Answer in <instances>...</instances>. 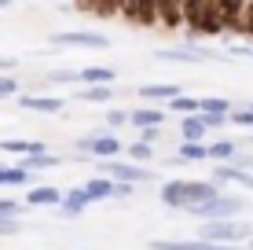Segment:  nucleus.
I'll use <instances>...</instances> for the list:
<instances>
[{"label":"nucleus","instance_id":"nucleus-7","mask_svg":"<svg viewBox=\"0 0 253 250\" xmlns=\"http://www.w3.org/2000/svg\"><path fill=\"white\" fill-rule=\"evenodd\" d=\"M121 148H125V144H121L118 136H81V140H77V151H81V154H92V158H99V162L118 158Z\"/></svg>","mask_w":253,"mask_h":250},{"label":"nucleus","instance_id":"nucleus-43","mask_svg":"<svg viewBox=\"0 0 253 250\" xmlns=\"http://www.w3.org/2000/svg\"><path fill=\"white\" fill-rule=\"evenodd\" d=\"M246 250H253V243H250V247H246Z\"/></svg>","mask_w":253,"mask_h":250},{"label":"nucleus","instance_id":"nucleus-10","mask_svg":"<svg viewBox=\"0 0 253 250\" xmlns=\"http://www.w3.org/2000/svg\"><path fill=\"white\" fill-rule=\"evenodd\" d=\"M154 26L180 30L184 26V0H154Z\"/></svg>","mask_w":253,"mask_h":250},{"label":"nucleus","instance_id":"nucleus-36","mask_svg":"<svg viewBox=\"0 0 253 250\" xmlns=\"http://www.w3.org/2000/svg\"><path fill=\"white\" fill-rule=\"evenodd\" d=\"M48 81H55V85H74V81H77V70H51Z\"/></svg>","mask_w":253,"mask_h":250},{"label":"nucleus","instance_id":"nucleus-16","mask_svg":"<svg viewBox=\"0 0 253 250\" xmlns=\"http://www.w3.org/2000/svg\"><path fill=\"white\" fill-rule=\"evenodd\" d=\"M59 199H63V192L51 188V184L30 188V195H26V202H30V206H59Z\"/></svg>","mask_w":253,"mask_h":250},{"label":"nucleus","instance_id":"nucleus-42","mask_svg":"<svg viewBox=\"0 0 253 250\" xmlns=\"http://www.w3.org/2000/svg\"><path fill=\"white\" fill-rule=\"evenodd\" d=\"M246 110H250V114H253V103H250V107H246Z\"/></svg>","mask_w":253,"mask_h":250},{"label":"nucleus","instance_id":"nucleus-38","mask_svg":"<svg viewBox=\"0 0 253 250\" xmlns=\"http://www.w3.org/2000/svg\"><path fill=\"white\" fill-rule=\"evenodd\" d=\"M19 228H22L19 217H0V236H15Z\"/></svg>","mask_w":253,"mask_h":250},{"label":"nucleus","instance_id":"nucleus-3","mask_svg":"<svg viewBox=\"0 0 253 250\" xmlns=\"http://www.w3.org/2000/svg\"><path fill=\"white\" fill-rule=\"evenodd\" d=\"M184 26L195 37H216V33H220L209 0H184Z\"/></svg>","mask_w":253,"mask_h":250},{"label":"nucleus","instance_id":"nucleus-29","mask_svg":"<svg viewBox=\"0 0 253 250\" xmlns=\"http://www.w3.org/2000/svg\"><path fill=\"white\" fill-rule=\"evenodd\" d=\"M162 59H169V63H202V55H198V51H184V48L162 51Z\"/></svg>","mask_w":253,"mask_h":250},{"label":"nucleus","instance_id":"nucleus-37","mask_svg":"<svg viewBox=\"0 0 253 250\" xmlns=\"http://www.w3.org/2000/svg\"><path fill=\"white\" fill-rule=\"evenodd\" d=\"M107 125H110V129H121V125H128V110H118V107H114V110L107 114Z\"/></svg>","mask_w":253,"mask_h":250},{"label":"nucleus","instance_id":"nucleus-34","mask_svg":"<svg viewBox=\"0 0 253 250\" xmlns=\"http://www.w3.org/2000/svg\"><path fill=\"white\" fill-rule=\"evenodd\" d=\"M15 92H19V81H15L11 74H0V100L15 96Z\"/></svg>","mask_w":253,"mask_h":250},{"label":"nucleus","instance_id":"nucleus-12","mask_svg":"<svg viewBox=\"0 0 253 250\" xmlns=\"http://www.w3.org/2000/svg\"><path fill=\"white\" fill-rule=\"evenodd\" d=\"M19 107L37 110V114H59V110H63V100L59 96H19Z\"/></svg>","mask_w":253,"mask_h":250},{"label":"nucleus","instance_id":"nucleus-44","mask_svg":"<svg viewBox=\"0 0 253 250\" xmlns=\"http://www.w3.org/2000/svg\"><path fill=\"white\" fill-rule=\"evenodd\" d=\"M250 55H253V51H250Z\"/></svg>","mask_w":253,"mask_h":250},{"label":"nucleus","instance_id":"nucleus-2","mask_svg":"<svg viewBox=\"0 0 253 250\" xmlns=\"http://www.w3.org/2000/svg\"><path fill=\"white\" fill-rule=\"evenodd\" d=\"M242 202L239 195H216L209 202H198V206H187V213H195L198 221H239L242 213Z\"/></svg>","mask_w":253,"mask_h":250},{"label":"nucleus","instance_id":"nucleus-39","mask_svg":"<svg viewBox=\"0 0 253 250\" xmlns=\"http://www.w3.org/2000/svg\"><path fill=\"white\" fill-rule=\"evenodd\" d=\"M158 136H162V129H139V140H136V144H147V148H154V144H158Z\"/></svg>","mask_w":253,"mask_h":250},{"label":"nucleus","instance_id":"nucleus-19","mask_svg":"<svg viewBox=\"0 0 253 250\" xmlns=\"http://www.w3.org/2000/svg\"><path fill=\"white\" fill-rule=\"evenodd\" d=\"M77 81H84V89L88 85H110L114 81V70L110 66H84V70H77Z\"/></svg>","mask_w":253,"mask_h":250},{"label":"nucleus","instance_id":"nucleus-1","mask_svg":"<svg viewBox=\"0 0 253 250\" xmlns=\"http://www.w3.org/2000/svg\"><path fill=\"white\" fill-rule=\"evenodd\" d=\"M253 225H242V221H202L198 228V239L213 247H239L242 239H250Z\"/></svg>","mask_w":253,"mask_h":250},{"label":"nucleus","instance_id":"nucleus-25","mask_svg":"<svg viewBox=\"0 0 253 250\" xmlns=\"http://www.w3.org/2000/svg\"><path fill=\"white\" fill-rule=\"evenodd\" d=\"M206 158V144H180V151L172 154V162H202Z\"/></svg>","mask_w":253,"mask_h":250},{"label":"nucleus","instance_id":"nucleus-22","mask_svg":"<svg viewBox=\"0 0 253 250\" xmlns=\"http://www.w3.org/2000/svg\"><path fill=\"white\" fill-rule=\"evenodd\" d=\"M213 180H216V184H224V180H235V184H242V188H250V192H253V173H242V169H231V166H216L213 169Z\"/></svg>","mask_w":253,"mask_h":250},{"label":"nucleus","instance_id":"nucleus-33","mask_svg":"<svg viewBox=\"0 0 253 250\" xmlns=\"http://www.w3.org/2000/svg\"><path fill=\"white\" fill-rule=\"evenodd\" d=\"M231 169H242V173H250L253 169V154H246V151H235V158L228 162Z\"/></svg>","mask_w":253,"mask_h":250},{"label":"nucleus","instance_id":"nucleus-35","mask_svg":"<svg viewBox=\"0 0 253 250\" xmlns=\"http://www.w3.org/2000/svg\"><path fill=\"white\" fill-rule=\"evenodd\" d=\"M19 213H22L19 199H0V217H19Z\"/></svg>","mask_w":253,"mask_h":250},{"label":"nucleus","instance_id":"nucleus-40","mask_svg":"<svg viewBox=\"0 0 253 250\" xmlns=\"http://www.w3.org/2000/svg\"><path fill=\"white\" fill-rule=\"evenodd\" d=\"M132 195H136L132 184H114L110 188V199H132Z\"/></svg>","mask_w":253,"mask_h":250},{"label":"nucleus","instance_id":"nucleus-11","mask_svg":"<svg viewBox=\"0 0 253 250\" xmlns=\"http://www.w3.org/2000/svg\"><path fill=\"white\" fill-rule=\"evenodd\" d=\"M162 122H165V110H158V107L128 110V125H136V129H162Z\"/></svg>","mask_w":253,"mask_h":250},{"label":"nucleus","instance_id":"nucleus-4","mask_svg":"<svg viewBox=\"0 0 253 250\" xmlns=\"http://www.w3.org/2000/svg\"><path fill=\"white\" fill-rule=\"evenodd\" d=\"M99 177H107L110 184H143V180H154V173L147 166H132V162H121V158H110V162H99Z\"/></svg>","mask_w":253,"mask_h":250},{"label":"nucleus","instance_id":"nucleus-8","mask_svg":"<svg viewBox=\"0 0 253 250\" xmlns=\"http://www.w3.org/2000/svg\"><path fill=\"white\" fill-rule=\"evenodd\" d=\"M220 33H242V0H209Z\"/></svg>","mask_w":253,"mask_h":250},{"label":"nucleus","instance_id":"nucleus-26","mask_svg":"<svg viewBox=\"0 0 253 250\" xmlns=\"http://www.w3.org/2000/svg\"><path fill=\"white\" fill-rule=\"evenodd\" d=\"M169 110H172V114L191 118V114H198V100H195V96H184V92H180L176 100H169Z\"/></svg>","mask_w":253,"mask_h":250},{"label":"nucleus","instance_id":"nucleus-6","mask_svg":"<svg viewBox=\"0 0 253 250\" xmlns=\"http://www.w3.org/2000/svg\"><path fill=\"white\" fill-rule=\"evenodd\" d=\"M51 45H66V48H110V37L99 30H66V33H51Z\"/></svg>","mask_w":253,"mask_h":250},{"label":"nucleus","instance_id":"nucleus-18","mask_svg":"<svg viewBox=\"0 0 253 250\" xmlns=\"http://www.w3.org/2000/svg\"><path fill=\"white\" fill-rule=\"evenodd\" d=\"M202 140H206V129L198 122V114L180 118V144H202Z\"/></svg>","mask_w":253,"mask_h":250},{"label":"nucleus","instance_id":"nucleus-21","mask_svg":"<svg viewBox=\"0 0 253 250\" xmlns=\"http://www.w3.org/2000/svg\"><path fill=\"white\" fill-rule=\"evenodd\" d=\"M228 110H231V100H224V96H206V100H198V114L228 118Z\"/></svg>","mask_w":253,"mask_h":250},{"label":"nucleus","instance_id":"nucleus-17","mask_svg":"<svg viewBox=\"0 0 253 250\" xmlns=\"http://www.w3.org/2000/svg\"><path fill=\"white\" fill-rule=\"evenodd\" d=\"M139 96L154 107L158 100H176L180 96V85H139Z\"/></svg>","mask_w":253,"mask_h":250},{"label":"nucleus","instance_id":"nucleus-20","mask_svg":"<svg viewBox=\"0 0 253 250\" xmlns=\"http://www.w3.org/2000/svg\"><path fill=\"white\" fill-rule=\"evenodd\" d=\"M74 11L95 15V19H110V15H118V0H92V4H74Z\"/></svg>","mask_w":253,"mask_h":250},{"label":"nucleus","instance_id":"nucleus-30","mask_svg":"<svg viewBox=\"0 0 253 250\" xmlns=\"http://www.w3.org/2000/svg\"><path fill=\"white\" fill-rule=\"evenodd\" d=\"M128 154H132V166H143V162H151L154 148H147V144H128Z\"/></svg>","mask_w":253,"mask_h":250},{"label":"nucleus","instance_id":"nucleus-23","mask_svg":"<svg viewBox=\"0 0 253 250\" xmlns=\"http://www.w3.org/2000/svg\"><path fill=\"white\" fill-rule=\"evenodd\" d=\"M110 188H114V184H110L107 177H92L81 192L88 195V202H103V199H110Z\"/></svg>","mask_w":253,"mask_h":250},{"label":"nucleus","instance_id":"nucleus-14","mask_svg":"<svg viewBox=\"0 0 253 250\" xmlns=\"http://www.w3.org/2000/svg\"><path fill=\"white\" fill-rule=\"evenodd\" d=\"M0 151H11V154H26V158H33V154H44L48 144L44 140H0Z\"/></svg>","mask_w":253,"mask_h":250},{"label":"nucleus","instance_id":"nucleus-24","mask_svg":"<svg viewBox=\"0 0 253 250\" xmlns=\"http://www.w3.org/2000/svg\"><path fill=\"white\" fill-rule=\"evenodd\" d=\"M110 96H114V85H88V89L77 92V100H84V103H107Z\"/></svg>","mask_w":253,"mask_h":250},{"label":"nucleus","instance_id":"nucleus-15","mask_svg":"<svg viewBox=\"0 0 253 250\" xmlns=\"http://www.w3.org/2000/svg\"><path fill=\"white\" fill-rule=\"evenodd\" d=\"M235 151H239V144L235 140H216V144H206V158L209 162H220V166H228L235 158Z\"/></svg>","mask_w":253,"mask_h":250},{"label":"nucleus","instance_id":"nucleus-31","mask_svg":"<svg viewBox=\"0 0 253 250\" xmlns=\"http://www.w3.org/2000/svg\"><path fill=\"white\" fill-rule=\"evenodd\" d=\"M228 122H231V125H242V129H253V114H250L246 107H239V110L231 107V110H228Z\"/></svg>","mask_w":253,"mask_h":250},{"label":"nucleus","instance_id":"nucleus-41","mask_svg":"<svg viewBox=\"0 0 253 250\" xmlns=\"http://www.w3.org/2000/svg\"><path fill=\"white\" fill-rule=\"evenodd\" d=\"M15 66V55H0V70H11Z\"/></svg>","mask_w":253,"mask_h":250},{"label":"nucleus","instance_id":"nucleus-13","mask_svg":"<svg viewBox=\"0 0 253 250\" xmlns=\"http://www.w3.org/2000/svg\"><path fill=\"white\" fill-rule=\"evenodd\" d=\"M88 210V195L81 192V188H70V192L59 199V213L63 217H77V213H84Z\"/></svg>","mask_w":253,"mask_h":250},{"label":"nucleus","instance_id":"nucleus-5","mask_svg":"<svg viewBox=\"0 0 253 250\" xmlns=\"http://www.w3.org/2000/svg\"><path fill=\"white\" fill-rule=\"evenodd\" d=\"M216 195H220V184H216V180H180V210L209 202V199H216Z\"/></svg>","mask_w":253,"mask_h":250},{"label":"nucleus","instance_id":"nucleus-32","mask_svg":"<svg viewBox=\"0 0 253 250\" xmlns=\"http://www.w3.org/2000/svg\"><path fill=\"white\" fill-rule=\"evenodd\" d=\"M242 33L253 41V0H242Z\"/></svg>","mask_w":253,"mask_h":250},{"label":"nucleus","instance_id":"nucleus-27","mask_svg":"<svg viewBox=\"0 0 253 250\" xmlns=\"http://www.w3.org/2000/svg\"><path fill=\"white\" fill-rule=\"evenodd\" d=\"M51 166H59V154H51V151H44V154H33V158H26V173H37V169H51Z\"/></svg>","mask_w":253,"mask_h":250},{"label":"nucleus","instance_id":"nucleus-28","mask_svg":"<svg viewBox=\"0 0 253 250\" xmlns=\"http://www.w3.org/2000/svg\"><path fill=\"white\" fill-rule=\"evenodd\" d=\"M30 173L22 166H0V184H26Z\"/></svg>","mask_w":253,"mask_h":250},{"label":"nucleus","instance_id":"nucleus-9","mask_svg":"<svg viewBox=\"0 0 253 250\" xmlns=\"http://www.w3.org/2000/svg\"><path fill=\"white\" fill-rule=\"evenodd\" d=\"M118 15L132 26H154V0H118Z\"/></svg>","mask_w":253,"mask_h":250}]
</instances>
